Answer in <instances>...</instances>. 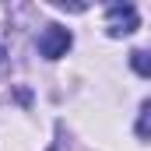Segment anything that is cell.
I'll return each mask as SVG.
<instances>
[{
    "label": "cell",
    "instance_id": "obj_1",
    "mask_svg": "<svg viewBox=\"0 0 151 151\" xmlns=\"http://www.w3.org/2000/svg\"><path fill=\"white\" fill-rule=\"evenodd\" d=\"M137 25H141V18H137V7L134 4H109L106 7V32L113 39L137 32Z\"/></svg>",
    "mask_w": 151,
    "mask_h": 151
},
{
    "label": "cell",
    "instance_id": "obj_2",
    "mask_svg": "<svg viewBox=\"0 0 151 151\" xmlns=\"http://www.w3.org/2000/svg\"><path fill=\"white\" fill-rule=\"evenodd\" d=\"M70 42H74V35H70L67 28H60V25H46V32L39 35V53H42L46 60H60V56H67Z\"/></svg>",
    "mask_w": 151,
    "mask_h": 151
},
{
    "label": "cell",
    "instance_id": "obj_3",
    "mask_svg": "<svg viewBox=\"0 0 151 151\" xmlns=\"http://www.w3.org/2000/svg\"><path fill=\"white\" fill-rule=\"evenodd\" d=\"M130 67H134L141 77H151V53H144V49H134V53H130Z\"/></svg>",
    "mask_w": 151,
    "mask_h": 151
},
{
    "label": "cell",
    "instance_id": "obj_4",
    "mask_svg": "<svg viewBox=\"0 0 151 151\" xmlns=\"http://www.w3.org/2000/svg\"><path fill=\"white\" fill-rule=\"evenodd\" d=\"M137 137H151V102L141 106V116H137Z\"/></svg>",
    "mask_w": 151,
    "mask_h": 151
},
{
    "label": "cell",
    "instance_id": "obj_5",
    "mask_svg": "<svg viewBox=\"0 0 151 151\" xmlns=\"http://www.w3.org/2000/svg\"><path fill=\"white\" fill-rule=\"evenodd\" d=\"M0 60H4V46H0Z\"/></svg>",
    "mask_w": 151,
    "mask_h": 151
}]
</instances>
